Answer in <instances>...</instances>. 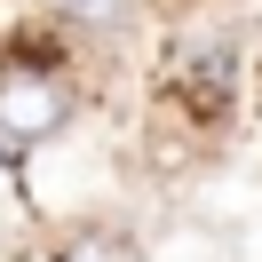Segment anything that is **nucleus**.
Returning a JSON list of instances; mask_svg holds the SVG:
<instances>
[{
    "instance_id": "7ed1b4c3",
    "label": "nucleus",
    "mask_w": 262,
    "mask_h": 262,
    "mask_svg": "<svg viewBox=\"0 0 262 262\" xmlns=\"http://www.w3.org/2000/svg\"><path fill=\"white\" fill-rule=\"evenodd\" d=\"M72 24H88V32H127L135 24V0H56Z\"/></svg>"
},
{
    "instance_id": "f03ea898",
    "label": "nucleus",
    "mask_w": 262,
    "mask_h": 262,
    "mask_svg": "<svg viewBox=\"0 0 262 262\" xmlns=\"http://www.w3.org/2000/svg\"><path fill=\"white\" fill-rule=\"evenodd\" d=\"M56 262H143V246H135L127 230H103V223H88V230H72V238L56 246Z\"/></svg>"
},
{
    "instance_id": "f257e3e1",
    "label": "nucleus",
    "mask_w": 262,
    "mask_h": 262,
    "mask_svg": "<svg viewBox=\"0 0 262 262\" xmlns=\"http://www.w3.org/2000/svg\"><path fill=\"white\" fill-rule=\"evenodd\" d=\"M64 119H72V80L64 72H40V64L0 72V151L48 143V135H64Z\"/></svg>"
}]
</instances>
